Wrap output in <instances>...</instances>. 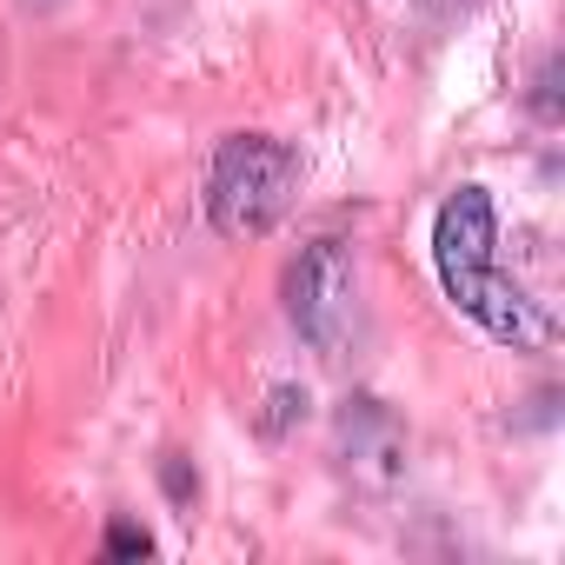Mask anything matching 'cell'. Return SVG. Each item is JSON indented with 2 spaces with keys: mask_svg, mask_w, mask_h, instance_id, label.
I'll return each instance as SVG.
<instances>
[{
  "mask_svg": "<svg viewBox=\"0 0 565 565\" xmlns=\"http://www.w3.org/2000/svg\"><path fill=\"white\" fill-rule=\"evenodd\" d=\"M147 552H153V539H147L134 519H114V525H107V558H147Z\"/></svg>",
  "mask_w": 565,
  "mask_h": 565,
  "instance_id": "5b68a950",
  "label": "cell"
},
{
  "mask_svg": "<svg viewBox=\"0 0 565 565\" xmlns=\"http://www.w3.org/2000/svg\"><path fill=\"white\" fill-rule=\"evenodd\" d=\"M347 459H380V472H399V452H406V439H399V426L380 413V399H353V413H347Z\"/></svg>",
  "mask_w": 565,
  "mask_h": 565,
  "instance_id": "277c9868",
  "label": "cell"
},
{
  "mask_svg": "<svg viewBox=\"0 0 565 565\" xmlns=\"http://www.w3.org/2000/svg\"><path fill=\"white\" fill-rule=\"evenodd\" d=\"M167 492H173V499H186V492H193V479H186V466H180V459L167 466Z\"/></svg>",
  "mask_w": 565,
  "mask_h": 565,
  "instance_id": "8992f818",
  "label": "cell"
},
{
  "mask_svg": "<svg viewBox=\"0 0 565 565\" xmlns=\"http://www.w3.org/2000/svg\"><path fill=\"white\" fill-rule=\"evenodd\" d=\"M300 180H307L300 147L273 140V134H226L213 147V167H206V220H213V233H226V239L273 233L287 220Z\"/></svg>",
  "mask_w": 565,
  "mask_h": 565,
  "instance_id": "7a4b0ae2",
  "label": "cell"
},
{
  "mask_svg": "<svg viewBox=\"0 0 565 565\" xmlns=\"http://www.w3.org/2000/svg\"><path fill=\"white\" fill-rule=\"evenodd\" d=\"M433 273L439 294L499 347L532 353L552 340V320L539 313V300L519 287L512 273H499V213L486 186H452L439 220H433Z\"/></svg>",
  "mask_w": 565,
  "mask_h": 565,
  "instance_id": "6da1fadb",
  "label": "cell"
},
{
  "mask_svg": "<svg viewBox=\"0 0 565 565\" xmlns=\"http://www.w3.org/2000/svg\"><path fill=\"white\" fill-rule=\"evenodd\" d=\"M287 320L327 360H340L353 347V333H360V266H353L347 239H313L287 266Z\"/></svg>",
  "mask_w": 565,
  "mask_h": 565,
  "instance_id": "3957f363",
  "label": "cell"
}]
</instances>
